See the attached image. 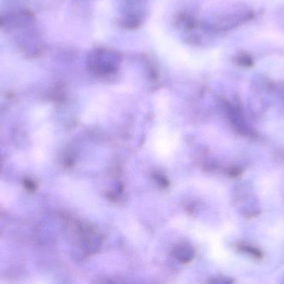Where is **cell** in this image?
Listing matches in <instances>:
<instances>
[{
	"label": "cell",
	"mask_w": 284,
	"mask_h": 284,
	"mask_svg": "<svg viewBox=\"0 0 284 284\" xmlns=\"http://www.w3.org/2000/svg\"><path fill=\"white\" fill-rule=\"evenodd\" d=\"M175 256L179 260L184 263H188L194 258V253L193 248L189 246L182 245L176 247L174 251Z\"/></svg>",
	"instance_id": "cell-1"
},
{
	"label": "cell",
	"mask_w": 284,
	"mask_h": 284,
	"mask_svg": "<svg viewBox=\"0 0 284 284\" xmlns=\"http://www.w3.org/2000/svg\"><path fill=\"white\" fill-rule=\"evenodd\" d=\"M0 166H1V165H0Z\"/></svg>",
	"instance_id": "cell-4"
},
{
	"label": "cell",
	"mask_w": 284,
	"mask_h": 284,
	"mask_svg": "<svg viewBox=\"0 0 284 284\" xmlns=\"http://www.w3.org/2000/svg\"><path fill=\"white\" fill-rule=\"evenodd\" d=\"M236 62L238 65L246 67V68H250L253 64V61L252 57L248 55H241L236 58Z\"/></svg>",
	"instance_id": "cell-2"
},
{
	"label": "cell",
	"mask_w": 284,
	"mask_h": 284,
	"mask_svg": "<svg viewBox=\"0 0 284 284\" xmlns=\"http://www.w3.org/2000/svg\"><path fill=\"white\" fill-rule=\"evenodd\" d=\"M24 186L27 189H29L30 191H34L36 189V184L35 182L31 179H25L24 180Z\"/></svg>",
	"instance_id": "cell-3"
}]
</instances>
